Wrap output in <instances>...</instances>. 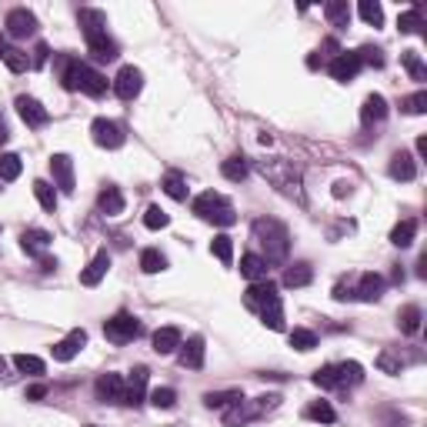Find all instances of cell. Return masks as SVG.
<instances>
[{
    "instance_id": "cell-52",
    "label": "cell",
    "mask_w": 427,
    "mask_h": 427,
    "mask_svg": "<svg viewBox=\"0 0 427 427\" xmlns=\"http://www.w3.org/2000/svg\"><path fill=\"white\" fill-rule=\"evenodd\" d=\"M401 107H404V114H424L427 110V90H417V94L404 97L401 100Z\"/></svg>"
},
{
    "instance_id": "cell-36",
    "label": "cell",
    "mask_w": 427,
    "mask_h": 427,
    "mask_svg": "<svg viewBox=\"0 0 427 427\" xmlns=\"http://www.w3.org/2000/svg\"><path fill=\"white\" fill-rule=\"evenodd\" d=\"M141 271L144 274H161V271H167V257L161 251L147 247V251L141 254Z\"/></svg>"
},
{
    "instance_id": "cell-50",
    "label": "cell",
    "mask_w": 427,
    "mask_h": 427,
    "mask_svg": "<svg viewBox=\"0 0 427 427\" xmlns=\"http://www.w3.org/2000/svg\"><path fill=\"white\" fill-rule=\"evenodd\" d=\"M377 367H381L384 374H401L404 371V361H401L394 351H381L377 354Z\"/></svg>"
},
{
    "instance_id": "cell-59",
    "label": "cell",
    "mask_w": 427,
    "mask_h": 427,
    "mask_svg": "<svg viewBox=\"0 0 427 427\" xmlns=\"http://www.w3.org/2000/svg\"><path fill=\"white\" fill-rule=\"evenodd\" d=\"M7 137H11V134H7V127L0 124V144H7Z\"/></svg>"
},
{
    "instance_id": "cell-62",
    "label": "cell",
    "mask_w": 427,
    "mask_h": 427,
    "mask_svg": "<svg viewBox=\"0 0 427 427\" xmlns=\"http://www.w3.org/2000/svg\"><path fill=\"white\" fill-rule=\"evenodd\" d=\"M87 427H94V424H87Z\"/></svg>"
},
{
    "instance_id": "cell-41",
    "label": "cell",
    "mask_w": 427,
    "mask_h": 427,
    "mask_svg": "<svg viewBox=\"0 0 427 427\" xmlns=\"http://www.w3.org/2000/svg\"><path fill=\"white\" fill-rule=\"evenodd\" d=\"M23 171L17 153H0V180H17Z\"/></svg>"
},
{
    "instance_id": "cell-26",
    "label": "cell",
    "mask_w": 427,
    "mask_h": 427,
    "mask_svg": "<svg viewBox=\"0 0 427 427\" xmlns=\"http://www.w3.org/2000/svg\"><path fill=\"white\" fill-rule=\"evenodd\" d=\"M180 330L177 328H161V330H153V351L157 354H174L177 347H180Z\"/></svg>"
},
{
    "instance_id": "cell-27",
    "label": "cell",
    "mask_w": 427,
    "mask_h": 427,
    "mask_svg": "<svg viewBox=\"0 0 427 427\" xmlns=\"http://www.w3.org/2000/svg\"><path fill=\"white\" fill-rule=\"evenodd\" d=\"M241 274L247 281H267V261H264L261 254H244L241 257Z\"/></svg>"
},
{
    "instance_id": "cell-5",
    "label": "cell",
    "mask_w": 427,
    "mask_h": 427,
    "mask_svg": "<svg viewBox=\"0 0 427 427\" xmlns=\"http://www.w3.org/2000/svg\"><path fill=\"white\" fill-rule=\"evenodd\" d=\"M141 320L134 318V314H127V310H121V314H114V318L104 324V334H107V340H114V344H127V340L141 337Z\"/></svg>"
},
{
    "instance_id": "cell-20",
    "label": "cell",
    "mask_w": 427,
    "mask_h": 427,
    "mask_svg": "<svg viewBox=\"0 0 427 427\" xmlns=\"http://www.w3.org/2000/svg\"><path fill=\"white\" fill-rule=\"evenodd\" d=\"M107 271H110V254L100 251L97 257H94V261H90L84 271H80V284H84V287H97L100 281L107 277Z\"/></svg>"
},
{
    "instance_id": "cell-49",
    "label": "cell",
    "mask_w": 427,
    "mask_h": 427,
    "mask_svg": "<svg viewBox=\"0 0 427 427\" xmlns=\"http://www.w3.org/2000/svg\"><path fill=\"white\" fill-rule=\"evenodd\" d=\"M167 224H171V217H167V214L157 207V204L144 210V227H147V230H164Z\"/></svg>"
},
{
    "instance_id": "cell-22",
    "label": "cell",
    "mask_w": 427,
    "mask_h": 427,
    "mask_svg": "<svg viewBox=\"0 0 427 427\" xmlns=\"http://www.w3.org/2000/svg\"><path fill=\"white\" fill-rule=\"evenodd\" d=\"M387 171H391L394 180H414L417 177V161L407 151H397L394 157H391V167H387Z\"/></svg>"
},
{
    "instance_id": "cell-33",
    "label": "cell",
    "mask_w": 427,
    "mask_h": 427,
    "mask_svg": "<svg viewBox=\"0 0 427 427\" xmlns=\"http://www.w3.org/2000/svg\"><path fill=\"white\" fill-rule=\"evenodd\" d=\"M241 391H237V387H230V391H207V394H204V404L210 407V411H214V407H230V404H237V401H241Z\"/></svg>"
},
{
    "instance_id": "cell-9",
    "label": "cell",
    "mask_w": 427,
    "mask_h": 427,
    "mask_svg": "<svg viewBox=\"0 0 427 427\" xmlns=\"http://www.w3.org/2000/svg\"><path fill=\"white\" fill-rule=\"evenodd\" d=\"M144 401H147V367H134V371H131V381H124L121 404L141 407Z\"/></svg>"
},
{
    "instance_id": "cell-16",
    "label": "cell",
    "mask_w": 427,
    "mask_h": 427,
    "mask_svg": "<svg viewBox=\"0 0 427 427\" xmlns=\"http://www.w3.org/2000/svg\"><path fill=\"white\" fill-rule=\"evenodd\" d=\"M94 391H97V401H104V404H121L124 397V377L121 374H100L97 384H94Z\"/></svg>"
},
{
    "instance_id": "cell-34",
    "label": "cell",
    "mask_w": 427,
    "mask_h": 427,
    "mask_svg": "<svg viewBox=\"0 0 427 427\" xmlns=\"http://www.w3.org/2000/svg\"><path fill=\"white\" fill-rule=\"evenodd\" d=\"M33 198H37V204H40L44 210H50V214L57 210V190H54V184H47V180H33Z\"/></svg>"
},
{
    "instance_id": "cell-17",
    "label": "cell",
    "mask_w": 427,
    "mask_h": 427,
    "mask_svg": "<svg viewBox=\"0 0 427 427\" xmlns=\"http://www.w3.org/2000/svg\"><path fill=\"white\" fill-rule=\"evenodd\" d=\"M77 90H84L90 97H104V94H107V77L84 64L80 67V77H77Z\"/></svg>"
},
{
    "instance_id": "cell-45",
    "label": "cell",
    "mask_w": 427,
    "mask_h": 427,
    "mask_svg": "<svg viewBox=\"0 0 427 427\" xmlns=\"http://www.w3.org/2000/svg\"><path fill=\"white\" fill-rule=\"evenodd\" d=\"M151 404L157 407V411H171V407L177 404V391H174V387H153V391H151Z\"/></svg>"
},
{
    "instance_id": "cell-48",
    "label": "cell",
    "mask_w": 427,
    "mask_h": 427,
    "mask_svg": "<svg viewBox=\"0 0 427 427\" xmlns=\"http://www.w3.org/2000/svg\"><path fill=\"white\" fill-rule=\"evenodd\" d=\"M164 194L174 200H187V180L180 174H167L164 177Z\"/></svg>"
},
{
    "instance_id": "cell-7",
    "label": "cell",
    "mask_w": 427,
    "mask_h": 427,
    "mask_svg": "<svg viewBox=\"0 0 427 427\" xmlns=\"http://www.w3.org/2000/svg\"><path fill=\"white\" fill-rule=\"evenodd\" d=\"M4 27H7V33H11V37L23 40V37H33V33H37V17H33L27 7H13V11L7 13Z\"/></svg>"
},
{
    "instance_id": "cell-61",
    "label": "cell",
    "mask_w": 427,
    "mask_h": 427,
    "mask_svg": "<svg viewBox=\"0 0 427 427\" xmlns=\"http://www.w3.org/2000/svg\"><path fill=\"white\" fill-rule=\"evenodd\" d=\"M4 50H7V47H4V37H0V57H4Z\"/></svg>"
},
{
    "instance_id": "cell-12",
    "label": "cell",
    "mask_w": 427,
    "mask_h": 427,
    "mask_svg": "<svg viewBox=\"0 0 427 427\" xmlns=\"http://www.w3.org/2000/svg\"><path fill=\"white\" fill-rule=\"evenodd\" d=\"M87 347V330H70L64 340H57L54 344V361H60V364H67V361H74L77 354Z\"/></svg>"
},
{
    "instance_id": "cell-29",
    "label": "cell",
    "mask_w": 427,
    "mask_h": 427,
    "mask_svg": "<svg viewBox=\"0 0 427 427\" xmlns=\"http://www.w3.org/2000/svg\"><path fill=\"white\" fill-rule=\"evenodd\" d=\"M314 281V271H310V264H291L284 271V287H307Z\"/></svg>"
},
{
    "instance_id": "cell-13",
    "label": "cell",
    "mask_w": 427,
    "mask_h": 427,
    "mask_svg": "<svg viewBox=\"0 0 427 427\" xmlns=\"http://www.w3.org/2000/svg\"><path fill=\"white\" fill-rule=\"evenodd\" d=\"M177 361H180V367L200 371V367H204V337L194 334V337L180 340V347H177Z\"/></svg>"
},
{
    "instance_id": "cell-51",
    "label": "cell",
    "mask_w": 427,
    "mask_h": 427,
    "mask_svg": "<svg viewBox=\"0 0 427 427\" xmlns=\"http://www.w3.org/2000/svg\"><path fill=\"white\" fill-rule=\"evenodd\" d=\"M4 64H7L11 74H23V70L31 67V60H27V54H21V50H4Z\"/></svg>"
},
{
    "instance_id": "cell-42",
    "label": "cell",
    "mask_w": 427,
    "mask_h": 427,
    "mask_svg": "<svg viewBox=\"0 0 427 427\" xmlns=\"http://www.w3.org/2000/svg\"><path fill=\"white\" fill-rule=\"evenodd\" d=\"M401 64H404V70L414 77V80H424L427 77V67H424V60H421L417 50H404V54H401Z\"/></svg>"
},
{
    "instance_id": "cell-40",
    "label": "cell",
    "mask_w": 427,
    "mask_h": 427,
    "mask_svg": "<svg viewBox=\"0 0 427 427\" xmlns=\"http://www.w3.org/2000/svg\"><path fill=\"white\" fill-rule=\"evenodd\" d=\"M291 347H297V351H314L318 347V334L314 330H307V328H294L291 330Z\"/></svg>"
},
{
    "instance_id": "cell-14",
    "label": "cell",
    "mask_w": 427,
    "mask_h": 427,
    "mask_svg": "<svg viewBox=\"0 0 427 427\" xmlns=\"http://www.w3.org/2000/svg\"><path fill=\"white\" fill-rule=\"evenodd\" d=\"M330 77L334 80H340V84H351L354 77H357V70H361V60H357V54L354 50H340L334 60H330Z\"/></svg>"
},
{
    "instance_id": "cell-3",
    "label": "cell",
    "mask_w": 427,
    "mask_h": 427,
    "mask_svg": "<svg viewBox=\"0 0 427 427\" xmlns=\"http://www.w3.org/2000/svg\"><path fill=\"white\" fill-rule=\"evenodd\" d=\"M277 401L281 397L277 394H264V397H254V401H237V404H230L227 407V414H224V424L227 427H244V424H251L254 417H261L267 414V411H274Z\"/></svg>"
},
{
    "instance_id": "cell-18",
    "label": "cell",
    "mask_w": 427,
    "mask_h": 427,
    "mask_svg": "<svg viewBox=\"0 0 427 427\" xmlns=\"http://www.w3.org/2000/svg\"><path fill=\"white\" fill-rule=\"evenodd\" d=\"M50 241H54V237H50L47 230H40V227H31V230H23V234H21V247H23V254H31V257H37V261H40V257L47 254Z\"/></svg>"
},
{
    "instance_id": "cell-58",
    "label": "cell",
    "mask_w": 427,
    "mask_h": 427,
    "mask_svg": "<svg viewBox=\"0 0 427 427\" xmlns=\"http://www.w3.org/2000/svg\"><path fill=\"white\" fill-rule=\"evenodd\" d=\"M417 153H421V157H427V137H417Z\"/></svg>"
},
{
    "instance_id": "cell-2",
    "label": "cell",
    "mask_w": 427,
    "mask_h": 427,
    "mask_svg": "<svg viewBox=\"0 0 427 427\" xmlns=\"http://www.w3.org/2000/svg\"><path fill=\"white\" fill-rule=\"evenodd\" d=\"M190 207H194V214H198L200 220H210V224H220V227H230V224L237 220V214H234V207H230V200L220 198L217 190H204V194H198Z\"/></svg>"
},
{
    "instance_id": "cell-25",
    "label": "cell",
    "mask_w": 427,
    "mask_h": 427,
    "mask_svg": "<svg viewBox=\"0 0 427 427\" xmlns=\"http://www.w3.org/2000/svg\"><path fill=\"white\" fill-rule=\"evenodd\" d=\"M77 21H80V31H84V37L107 31V13H104V11H94V7H84V11L77 13Z\"/></svg>"
},
{
    "instance_id": "cell-38",
    "label": "cell",
    "mask_w": 427,
    "mask_h": 427,
    "mask_svg": "<svg viewBox=\"0 0 427 427\" xmlns=\"http://www.w3.org/2000/svg\"><path fill=\"white\" fill-rule=\"evenodd\" d=\"M307 421H320V424H334L337 421V414H334V407L328 404V401H314V404L304 411Z\"/></svg>"
},
{
    "instance_id": "cell-47",
    "label": "cell",
    "mask_w": 427,
    "mask_h": 427,
    "mask_svg": "<svg viewBox=\"0 0 427 427\" xmlns=\"http://www.w3.org/2000/svg\"><path fill=\"white\" fill-rule=\"evenodd\" d=\"M314 387H324V391H330V387H340L337 384V364H328V367H320V371H314Z\"/></svg>"
},
{
    "instance_id": "cell-10",
    "label": "cell",
    "mask_w": 427,
    "mask_h": 427,
    "mask_svg": "<svg viewBox=\"0 0 427 427\" xmlns=\"http://www.w3.org/2000/svg\"><path fill=\"white\" fill-rule=\"evenodd\" d=\"M264 174L271 177L284 194H291V198L297 194V198H301V177H297V171H291L287 164H267V161H264Z\"/></svg>"
},
{
    "instance_id": "cell-1",
    "label": "cell",
    "mask_w": 427,
    "mask_h": 427,
    "mask_svg": "<svg viewBox=\"0 0 427 427\" xmlns=\"http://www.w3.org/2000/svg\"><path fill=\"white\" fill-rule=\"evenodd\" d=\"M251 237L254 244L261 247V257L267 264H284L287 254H291V234H287V227L281 224V220L274 217H257L251 224Z\"/></svg>"
},
{
    "instance_id": "cell-21",
    "label": "cell",
    "mask_w": 427,
    "mask_h": 427,
    "mask_svg": "<svg viewBox=\"0 0 427 427\" xmlns=\"http://www.w3.org/2000/svg\"><path fill=\"white\" fill-rule=\"evenodd\" d=\"M84 40H87V50L97 57V60H114V57H117V44H114V37H110L107 31L90 33Z\"/></svg>"
},
{
    "instance_id": "cell-56",
    "label": "cell",
    "mask_w": 427,
    "mask_h": 427,
    "mask_svg": "<svg viewBox=\"0 0 427 427\" xmlns=\"http://www.w3.org/2000/svg\"><path fill=\"white\" fill-rule=\"evenodd\" d=\"M347 194H351V184H347V180H337V184H334V198H347Z\"/></svg>"
},
{
    "instance_id": "cell-30",
    "label": "cell",
    "mask_w": 427,
    "mask_h": 427,
    "mask_svg": "<svg viewBox=\"0 0 427 427\" xmlns=\"http://www.w3.org/2000/svg\"><path fill=\"white\" fill-rule=\"evenodd\" d=\"M414 234H417V220L404 217L394 230H391V244H394V247H411V244H414Z\"/></svg>"
},
{
    "instance_id": "cell-35",
    "label": "cell",
    "mask_w": 427,
    "mask_h": 427,
    "mask_svg": "<svg viewBox=\"0 0 427 427\" xmlns=\"http://www.w3.org/2000/svg\"><path fill=\"white\" fill-rule=\"evenodd\" d=\"M80 60L77 57H60V80L67 90H77V77H80Z\"/></svg>"
},
{
    "instance_id": "cell-11",
    "label": "cell",
    "mask_w": 427,
    "mask_h": 427,
    "mask_svg": "<svg viewBox=\"0 0 427 427\" xmlns=\"http://www.w3.org/2000/svg\"><path fill=\"white\" fill-rule=\"evenodd\" d=\"M50 174H54V187L60 194H74V161L67 153L50 157Z\"/></svg>"
},
{
    "instance_id": "cell-39",
    "label": "cell",
    "mask_w": 427,
    "mask_h": 427,
    "mask_svg": "<svg viewBox=\"0 0 427 427\" xmlns=\"http://www.w3.org/2000/svg\"><path fill=\"white\" fill-rule=\"evenodd\" d=\"M364 381V367L357 361H344L337 364V384L344 387V384H361Z\"/></svg>"
},
{
    "instance_id": "cell-46",
    "label": "cell",
    "mask_w": 427,
    "mask_h": 427,
    "mask_svg": "<svg viewBox=\"0 0 427 427\" xmlns=\"http://www.w3.org/2000/svg\"><path fill=\"white\" fill-rule=\"evenodd\" d=\"M220 174L227 177V180H244L247 177V161L244 157H230V161L220 164Z\"/></svg>"
},
{
    "instance_id": "cell-15",
    "label": "cell",
    "mask_w": 427,
    "mask_h": 427,
    "mask_svg": "<svg viewBox=\"0 0 427 427\" xmlns=\"http://www.w3.org/2000/svg\"><path fill=\"white\" fill-rule=\"evenodd\" d=\"M17 114H21V121L27 124V127H44L47 121H50V110L40 104V100H33V97H17Z\"/></svg>"
},
{
    "instance_id": "cell-37",
    "label": "cell",
    "mask_w": 427,
    "mask_h": 427,
    "mask_svg": "<svg viewBox=\"0 0 427 427\" xmlns=\"http://www.w3.org/2000/svg\"><path fill=\"white\" fill-rule=\"evenodd\" d=\"M210 254H214L220 264H227L230 267V261H234V241H230L227 234H217V237L210 241Z\"/></svg>"
},
{
    "instance_id": "cell-6",
    "label": "cell",
    "mask_w": 427,
    "mask_h": 427,
    "mask_svg": "<svg viewBox=\"0 0 427 427\" xmlns=\"http://www.w3.org/2000/svg\"><path fill=\"white\" fill-rule=\"evenodd\" d=\"M90 137H94V144L104 147V151H117V147H124V141H127L121 124L107 121V117H97V121L90 124Z\"/></svg>"
},
{
    "instance_id": "cell-54",
    "label": "cell",
    "mask_w": 427,
    "mask_h": 427,
    "mask_svg": "<svg viewBox=\"0 0 427 427\" xmlns=\"http://www.w3.org/2000/svg\"><path fill=\"white\" fill-rule=\"evenodd\" d=\"M47 57H50V47L37 44V47H33V57H31V67H33V70H40V67L47 64Z\"/></svg>"
},
{
    "instance_id": "cell-53",
    "label": "cell",
    "mask_w": 427,
    "mask_h": 427,
    "mask_svg": "<svg viewBox=\"0 0 427 427\" xmlns=\"http://www.w3.org/2000/svg\"><path fill=\"white\" fill-rule=\"evenodd\" d=\"M261 320H264V328H271V330H284V310H281V307H274V310H264Z\"/></svg>"
},
{
    "instance_id": "cell-23",
    "label": "cell",
    "mask_w": 427,
    "mask_h": 427,
    "mask_svg": "<svg viewBox=\"0 0 427 427\" xmlns=\"http://www.w3.org/2000/svg\"><path fill=\"white\" fill-rule=\"evenodd\" d=\"M97 207H100V214H107V217H117V214H124V194H121V190H117L114 184H107L104 190H100Z\"/></svg>"
},
{
    "instance_id": "cell-31",
    "label": "cell",
    "mask_w": 427,
    "mask_h": 427,
    "mask_svg": "<svg viewBox=\"0 0 427 427\" xmlns=\"http://www.w3.org/2000/svg\"><path fill=\"white\" fill-rule=\"evenodd\" d=\"M324 17L330 21V27H347V23H351V7H347V0H330L328 7H324Z\"/></svg>"
},
{
    "instance_id": "cell-19",
    "label": "cell",
    "mask_w": 427,
    "mask_h": 427,
    "mask_svg": "<svg viewBox=\"0 0 427 427\" xmlns=\"http://www.w3.org/2000/svg\"><path fill=\"white\" fill-rule=\"evenodd\" d=\"M384 277L381 274H361V281H357V291H354V297L357 301H364V304H377L384 297Z\"/></svg>"
},
{
    "instance_id": "cell-32",
    "label": "cell",
    "mask_w": 427,
    "mask_h": 427,
    "mask_svg": "<svg viewBox=\"0 0 427 427\" xmlns=\"http://www.w3.org/2000/svg\"><path fill=\"white\" fill-rule=\"evenodd\" d=\"M13 367L21 374H31V377H40L47 371V364L37 357V354H13Z\"/></svg>"
},
{
    "instance_id": "cell-28",
    "label": "cell",
    "mask_w": 427,
    "mask_h": 427,
    "mask_svg": "<svg viewBox=\"0 0 427 427\" xmlns=\"http://www.w3.org/2000/svg\"><path fill=\"white\" fill-rule=\"evenodd\" d=\"M421 320H424L421 307L407 304V307H401V314H397V328H401V334H417V330H421Z\"/></svg>"
},
{
    "instance_id": "cell-24",
    "label": "cell",
    "mask_w": 427,
    "mask_h": 427,
    "mask_svg": "<svg viewBox=\"0 0 427 427\" xmlns=\"http://www.w3.org/2000/svg\"><path fill=\"white\" fill-rule=\"evenodd\" d=\"M361 121L364 124H384V121H387V100H384L381 94H371V97L364 100Z\"/></svg>"
},
{
    "instance_id": "cell-55",
    "label": "cell",
    "mask_w": 427,
    "mask_h": 427,
    "mask_svg": "<svg viewBox=\"0 0 427 427\" xmlns=\"http://www.w3.org/2000/svg\"><path fill=\"white\" fill-rule=\"evenodd\" d=\"M44 394H47V384H33V387H27V401H40Z\"/></svg>"
},
{
    "instance_id": "cell-8",
    "label": "cell",
    "mask_w": 427,
    "mask_h": 427,
    "mask_svg": "<svg viewBox=\"0 0 427 427\" xmlns=\"http://www.w3.org/2000/svg\"><path fill=\"white\" fill-rule=\"evenodd\" d=\"M144 90V74L137 67H121V74L114 77V94L121 100H134Z\"/></svg>"
},
{
    "instance_id": "cell-57",
    "label": "cell",
    "mask_w": 427,
    "mask_h": 427,
    "mask_svg": "<svg viewBox=\"0 0 427 427\" xmlns=\"http://www.w3.org/2000/svg\"><path fill=\"white\" fill-rule=\"evenodd\" d=\"M40 271H47V274L57 271V257H40Z\"/></svg>"
},
{
    "instance_id": "cell-4",
    "label": "cell",
    "mask_w": 427,
    "mask_h": 427,
    "mask_svg": "<svg viewBox=\"0 0 427 427\" xmlns=\"http://www.w3.org/2000/svg\"><path fill=\"white\" fill-rule=\"evenodd\" d=\"M244 304L251 307V310H257V314L281 307V294H277V284H271V281H254V284L247 287V294H244Z\"/></svg>"
},
{
    "instance_id": "cell-44",
    "label": "cell",
    "mask_w": 427,
    "mask_h": 427,
    "mask_svg": "<svg viewBox=\"0 0 427 427\" xmlns=\"http://www.w3.org/2000/svg\"><path fill=\"white\" fill-rule=\"evenodd\" d=\"M397 27H401V33H417V31H421V27H424L421 7H411V11L401 13V17H397Z\"/></svg>"
},
{
    "instance_id": "cell-43",
    "label": "cell",
    "mask_w": 427,
    "mask_h": 427,
    "mask_svg": "<svg viewBox=\"0 0 427 427\" xmlns=\"http://www.w3.org/2000/svg\"><path fill=\"white\" fill-rule=\"evenodd\" d=\"M357 13H361L364 23H371V27H381V23H384V7L377 4V0H361Z\"/></svg>"
},
{
    "instance_id": "cell-60",
    "label": "cell",
    "mask_w": 427,
    "mask_h": 427,
    "mask_svg": "<svg viewBox=\"0 0 427 427\" xmlns=\"http://www.w3.org/2000/svg\"><path fill=\"white\" fill-rule=\"evenodd\" d=\"M4 371H7V361H4V357H0V374H4Z\"/></svg>"
}]
</instances>
